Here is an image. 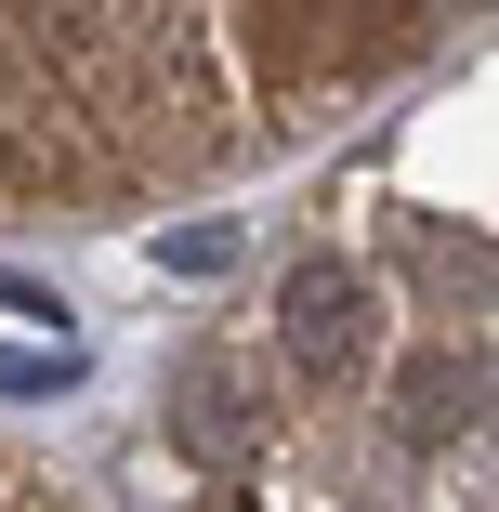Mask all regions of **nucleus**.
<instances>
[{
  "instance_id": "obj_1",
  "label": "nucleus",
  "mask_w": 499,
  "mask_h": 512,
  "mask_svg": "<svg viewBox=\"0 0 499 512\" xmlns=\"http://www.w3.org/2000/svg\"><path fill=\"white\" fill-rule=\"evenodd\" d=\"M276 355L303 381H355L368 368V276L355 263H289L276 276Z\"/></svg>"
},
{
  "instance_id": "obj_5",
  "label": "nucleus",
  "mask_w": 499,
  "mask_h": 512,
  "mask_svg": "<svg viewBox=\"0 0 499 512\" xmlns=\"http://www.w3.org/2000/svg\"><path fill=\"white\" fill-rule=\"evenodd\" d=\"M224 263H237V224H184L171 237V276H224Z\"/></svg>"
},
{
  "instance_id": "obj_4",
  "label": "nucleus",
  "mask_w": 499,
  "mask_h": 512,
  "mask_svg": "<svg viewBox=\"0 0 499 512\" xmlns=\"http://www.w3.org/2000/svg\"><path fill=\"white\" fill-rule=\"evenodd\" d=\"M184 447H237V394H224V368H184Z\"/></svg>"
},
{
  "instance_id": "obj_2",
  "label": "nucleus",
  "mask_w": 499,
  "mask_h": 512,
  "mask_svg": "<svg viewBox=\"0 0 499 512\" xmlns=\"http://www.w3.org/2000/svg\"><path fill=\"white\" fill-rule=\"evenodd\" d=\"M394 407H408V434L434 447V434H460L473 407H486V355H421L408 381H394Z\"/></svg>"
},
{
  "instance_id": "obj_3",
  "label": "nucleus",
  "mask_w": 499,
  "mask_h": 512,
  "mask_svg": "<svg viewBox=\"0 0 499 512\" xmlns=\"http://www.w3.org/2000/svg\"><path fill=\"white\" fill-rule=\"evenodd\" d=\"M79 381V355L66 342H0V407H27V394H66Z\"/></svg>"
}]
</instances>
